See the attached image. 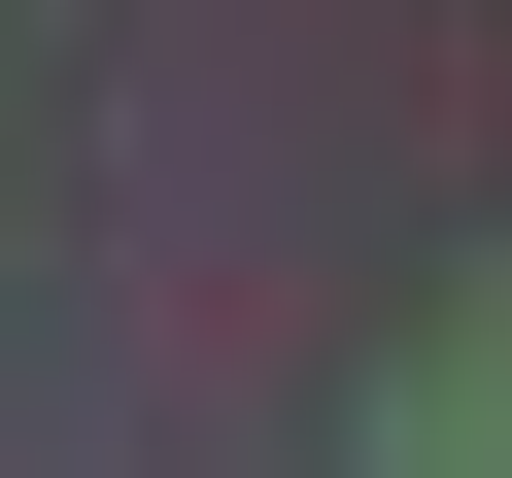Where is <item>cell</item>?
<instances>
[{
  "label": "cell",
  "instance_id": "1",
  "mask_svg": "<svg viewBox=\"0 0 512 478\" xmlns=\"http://www.w3.org/2000/svg\"><path fill=\"white\" fill-rule=\"evenodd\" d=\"M376 478H512V274H478V308L376 376Z\"/></svg>",
  "mask_w": 512,
  "mask_h": 478
}]
</instances>
